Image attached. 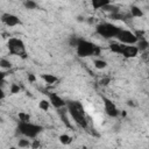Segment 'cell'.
<instances>
[{"label":"cell","instance_id":"6da1fadb","mask_svg":"<svg viewBox=\"0 0 149 149\" xmlns=\"http://www.w3.org/2000/svg\"><path fill=\"white\" fill-rule=\"evenodd\" d=\"M68 111L70 113V115L73 118V120L83 128L86 127L87 122H86V116H85V111L83 105L79 101H70L68 104Z\"/></svg>","mask_w":149,"mask_h":149},{"label":"cell","instance_id":"7a4b0ae2","mask_svg":"<svg viewBox=\"0 0 149 149\" xmlns=\"http://www.w3.org/2000/svg\"><path fill=\"white\" fill-rule=\"evenodd\" d=\"M17 132L26 137L34 139L42 132V127L29 121H20L17 125Z\"/></svg>","mask_w":149,"mask_h":149},{"label":"cell","instance_id":"3957f363","mask_svg":"<svg viewBox=\"0 0 149 149\" xmlns=\"http://www.w3.org/2000/svg\"><path fill=\"white\" fill-rule=\"evenodd\" d=\"M76 48H77V54L79 57H88V56H92V55L99 52L98 48L92 42L83 40V38L79 40L78 45Z\"/></svg>","mask_w":149,"mask_h":149},{"label":"cell","instance_id":"277c9868","mask_svg":"<svg viewBox=\"0 0 149 149\" xmlns=\"http://www.w3.org/2000/svg\"><path fill=\"white\" fill-rule=\"evenodd\" d=\"M120 30H121V28H119L118 26H115L113 23H108V22L100 23L97 26V33L105 38L116 37L118 34L120 33Z\"/></svg>","mask_w":149,"mask_h":149},{"label":"cell","instance_id":"5b68a950","mask_svg":"<svg viewBox=\"0 0 149 149\" xmlns=\"http://www.w3.org/2000/svg\"><path fill=\"white\" fill-rule=\"evenodd\" d=\"M7 45H8L9 52L12 55H17L21 57L26 56V47H24V43L20 38H15V37L9 38Z\"/></svg>","mask_w":149,"mask_h":149},{"label":"cell","instance_id":"8992f818","mask_svg":"<svg viewBox=\"0 0 149 149\" xmlns=\"http://www.w3.org/2000/svg\"><path fill=\"white\" fill-rule=\"evenodd\" d=\"M116 38L123 44H135L139 41V36L136 34H134L130 30H125V29L120 30V33L118 34Z\"/></svg>","mask_w":149,"mask_h":149},{"label":"cell","instance_id":"52a82bcc","mask_svg":"<svg viewBox=\"0 0 149 149\" xmlns=\"http://www.w3.org/2000/svg\"><path fill=\"white\" fill-rule=\"evenodd\" d=\"M139 52L137 47H134V44H123L121 47V54L126 57H135Z\"/></svg>","mask_w":149,"mask_h":149},{"label":"cell","instance_id":"ba28073f","mask_svg":"<svg viewBox=\"0 0 149 149\" xmlns=\"http://www.w3.org/2000/svg\"><path fill=\"white\" fill-rule=\"evenodd\" d=\"M104 105H105V111H106V113L109 115V116H118L119 115V111H118V108H116V106L109 100V99H106V98H104Z\"/></svg>","mask_w":149,"mask_h":149},{"label":"cell","instance_id":"9c48e42d","mask_svg":"<svg viewBox=\"0 0 149 149\" xmlns=\"http://www.w3.org/2000/svg\"><path fill=\"white\" fill-rule=\"evenodd\" d=\"M2 21L3 23H6L8 27H14V26H17L20 24V20L16 15H13V14H3L2 15Z\"/></svg>","mask_w":149,"mask_h":149},{"label":"cell","instance_id":"30bf717a","mask_svg":"<svg viewBox=\"0 0 149 149\" xmlns=\"http://www.w3.org/2000/svg\"><path fill=\"white\" fill-rule=\"evenodd\" d=\"M49 101H50L51 105H52L54 107H56V108H62V107L65 106V101H64L59 95H57L56 93H51V94L49 95Z\"/></svg>","mask_w":149,"mask_h":149},{"label":"cell","instance_id":"8fae6325","mask_svg":"<svg viewBox=\"0 0 149 149\" xmlns=\"http://www.w3.org/2000/svg\"><path fill=\"white\" fill-rule=\"evenodd\" d=\"M91 3L94 9H100L104 8L106 5L111 3V0H91Z\"/></svg>","mask_w":149,"mask_h":149},{"label":"cell","instance_id":"7c38bea8","mask_svg":"<svg viewBox=\"0 0 149 149\" xmlns=\"http://www.w3.org/2000/svg\"><path fill=\"white\" fill-rule=\"evenodd\" d=\"M130 14H132V16H134V17H141V16L143 15L142 10H141L137 6H132V7H130Z\"/></svg>","mask_w":149,"mask_h":149},{"label":"cell","instance_id":"4fadbf2b","mask_svg":"<svg viewBox=\"0 0 149 149\" xmlns=\"http://www.w3.org/2000/svg\"><path fill=\"white\" fill-rule=\"evenodd\" d=\"M149 47V43H148V41H146L144 38H139V41H137V49L140 50V51H143V50H146L147 48Z\"/></svg>","mask_w":149,"mask_h":149},{"label":"cell","instance_id":"5bb4252c","mask_svg":"<svg viewBox=\"0 0 149 149\" xmlns=\"http://www.w3.org/2000/svg\"><path fill=\"white\" fill-rule=\"evenodd\" d=\"M42 78L47 81V84H54L57 81V78L52 74H42Z\"/></svg>","mask_w":149,"mask_h":149},{"label":"cell","instance_id":"9a60e30c","mask_svg":"<svg viewBox=\"0 0 149 149\" xmlns=\"http://www.w3.org/2000/svg\"><path fill=\"white\" fill-rule=\"evenodd\" d=\"M102 9H104L105 12H109L111 14H112V13H116V12H119V10H118V7H116V6H113V5H111V3L106 5Z\"/></svg>","mask_w":149,"mask_h":149},{"label":"cell","instance_id":"2e32d148","mask_svg":"<svg viewBox=\"0 0 149 149\" xmlns=\"http://www.w3.org/2000/svg\"><path fill=\"white\" fill-rule=\"evenodd\" d=\"M94 66L97 69H105L107 66V63L105 61H102V59H95L94 61Z\"/></svg>","mask_w":149,"mask_h":149},{"label":"cell","instance_id":"e0dca14e","mask_svg":"<svg viewBox=\"0 0 149 149\" xmlns=\"http://www.w3.org/2000/svg\"><path fill=\"white\" fill-rule=\"evenodd\" d=\"M24 7L27 9H35V8H37V3L35 1H33V0H27L24 2Z\"/></svg>","mask_w":149,"mask_h":149},{"label":"cell","instance_id":"ac0fdd59","mask_svg":"<svg viewBox=\"0 0 149 149\" xmlns=\"http://www.w3.org/2000/svg\"><path fill=\"white\" fill-rule=\"evenodd\" d=\"M59 141H61V143H63V144H70L71 143V137L69 136V135H61L59 136Z\"/></svg>","mask_w":149,"mask_h":149},{"label":"cell","instance_id":"d6986e66","mask_svg":"<svg viewBox=\"0 0 149 149\" xmlns=\"http://www.w3.org/2000/svg\"><path fill=\"white\" fill-rule=\"evenodd\" d=\"M0 66H1L2 69H9V68L12 66V63H10L9 61L5 59V58H1V59H0Z\"/></svg>","mask_w":149,"mask_h":149},{"label":"cell","instance_id":"ffe728a7","mask_svg":"<svg viewBox=\"0 0 149 149\" xmlns=\"http://www.w3.org/2000/svg\"><path fill=\"white\" fill-rule=\"evenodd\" d=\"M50 104H51L50 101L41 100V102H40V108H41V109H43V111H48V109H49V105H50Z\"/></svg>","mask_w":149,"mask_h":149},{"label":"cell","instance_id":"44dd1931","mask_svg":"<svg viewBox=\"0 0 149 149\" xmlns=\"http://www.w3.org/2000/svg\"><path fill=\"white\" fill-rule=\"evenodd\" d=\"M19 147H21V148H28V147H30V142L28 140H20L19 141Z\"/></svg>","mask_w":149,"mask_h":149},{"label":"cell","instance_id":"7402d4cb","mask_svg":"<svg viewBox=\"0 0 149 149\" xmlns=\"http://www.w3.org/2000/svg\"><path fill=\"white\" fill-rule=\"evenodd\" d=\"M79 40H80V38L76 37V36H72V37H70V45H71V47H77V45H78V42H79Z\"/></svg>","mask_w":149,"mask_h":149},{"label":"cell","instance_id":"603a6c76","mask_svg":"<svg viewBox=\"0 0 149 149\" xmlns=\"http://www.w3.org/2000/svg\"><path fill=\"white\" fill-rule=\"evenodd\" d=\"M111 19H113V20H122V19H123V15L120 14L119 12L112 13V14H111Z\"/></svg>","mask_w":149,"mask_h":149},{"label":"cell","instance_id":"cb8c5ba5","mask_svg":"<svg viewBox=\"0 0 149 149\" xmlns=\"http://www.w3.org/2000/svg\"><path fill=\"white\" fill-rule=\"evenodd\" d=\"M121 47H122V45H120V44H112V45H111V49H112L113 51L118 52V54H121Z\"/></svg>","mask_w":149,"mask_h":149},{"label":"cell","instance_id":"d4e9b609","mask_svg":"<svg viewBox=\"0 0 149 149\" xmlns=\"http://www.w3.org/2000/svg\"><path fill=\"white\" fill-rule=\"evenodd\" d=\"M19 91H20L19 85H16V84H12V86H10V93H17Z\"/></svg>","mask_w":149,"mask_h":149},{"label":"cell","instance_id":"484cf974","mask_svg":"<svg viewBox=\"0 0 149 149\" xmlns=\"http://www.w3.org/2000/svg\"><path fill=\"white\" fill-rule=\"evenodd\" d=\"M19 118H20V121H29V115L28 114L20 113L19 114Z\"/></svg>","mask_w":149,"mask_h":149},{"label":"cell","instance_id":"4316f807","mask_svg":"<svg viewBox=\"0 0 149 149\" xmlns=\"http://www.w3.org/2000/svg\"><path fill=\"white\" fill-rule=\"evenodd\" d=\"M28 78H29L30 81H34V80H35V77H34L33 74H28Z\"/></svg>","mask_w":149,"mask_h":149},{"label":"cell","instance_id":"83f0119b","mask_svg":"<svg viewBox=\"0 0 149 149\" xmlns=\"http://www.w3.org/2000/svg\"><path fill=\"white\" fill-rule=\"evenodd\" d=\"M38 146H40V143H38V142H35V143L33 144V147H38Z\"/></svg>","mask_w":149,"mask_h":149}]
</instances>
